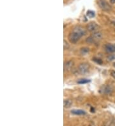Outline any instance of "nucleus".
I'll return each mask as SVG.
<instances>
[{"mask_svg":"<svg viewBox=\"0 0 115 126\" xmlns=\"http://www.w3.org/2000/svg\"><path fill=\"white\" fill-rule=\"evenodd\" d=\"M90 68V65L88 63H82L79 66V71L81 74H85L88 71Z\"/></svg>","mask_w":115,"mask_h":126,"instance_id":"nucleus-3","label":"nucleus"},{"mask_svg":"<svg viewBox=\"0 0 115 126\" xmlns=\"http://www.w3.org/2000/svg\"><path fill=\"white\" fill-rule=\"evenodd\" d=\"M72 105V100L66 99L64 101V107L66 108H70Z\"/></svg>","mask_w":115,"mask_h":126,"instance_id":"nucleus-9","label":"nucleus"},{"mask_svg":"<svg viewBox=\"0 0 115 126\" xmlns=\"http://www.w3.org/2000/svg\"><path fill=\"white\" fill-rule=\"evenodd\" d=\"M92 37L93 38L94 40H101L102 38V34L100 32H95L93 33Z\"/></svg>","mask_w":115,"mask_h":126,"instance_id":"nucleus-7","label":"nucleus"},{"mask_svg":"<svg viewBox=\"0 0 115 126\" xmlns=\"http://www.w3.org/2000/svg\"><path fill=\"white\" fill-rule=\"evenodd\" d=\"M98 5L100 8L105 11H109L111 10V6L106 0H98Z\"/></svg>","mask_w":115,"mask_h":126,"instance_id":"nucleus-2","label":"nucleus"},{"mask_svg":"<svg viewBox=\"0 0 115 126\" xmlns=\"http://www.w3.org/2000/svg\"><path fill=\"white\" fill-rule=\"evenodd\" d=\"M86 15H87L88 17H90V18H93V17H95V14L94 12H93V11L89 10L87 12V14H86Z\"/></svg>","mask_w":115,"mask_h":126,"instance_id":"nucleus-11","label":"nucleus"},{"mask_svg":"<svg viewBox=\"0 0 115 126\" xmlns=\"http://www.w3.org/2000/svg\"><path fill=\"white\" fill-rule=\"evenodd\" d=\"M63 47H64V49H68L69 48V45L68 43L67 42L66 40H64V44H63Z\"/></svg>","mask_w":115,"mask_h":126,"instance_id":"nucleus-16","label":"nucleus"},{"mask_svg":"<svg viewBox=\"0 0 115 126\" xmlns=\"http://www.w3.org/2000/svg\"><path fill=\"white\" fill-rule=\"evenodd\" d=\"M100 92L104 94H110L112 92V89L109 85H103L100 88Z\"/></svg>","mask_w":115,"mask_h":126,"instance_id":"nucleus-4","label":"nucleus"},{"mask_svg":"<svg viewBox=\"0 0 115 126\" xmlns=\"http://www.w3.org/2000/svg\"><path fill=\"white\" fill-rule=\"evenodd\" d=\"M72 113L75 115H82L86 114V112L82 110H74L72 111Z\"/></svg>","mask_w":115,"mask_h":126,"instance_id":"nucleus-8","label":"nucleus"},{"mask_svg":"<svg viewBox=\"0 0 115 126\" xmlns=\"http://www.w3.org/2000/svg\"><path fill=\"white\" fill-rule=\"evenodd\" d=\"M114 66H115V63H114Z\"/></svg>","mask_w":115,"mask_h":126,"instance_id":"nucleus-20","label":"nucleus"},{"mask_svg":"<svg viewBox=\"0 0 115 126\" xmlns=\"http://www.w3.org/2000/svg\"><path fill=\"white\" fill-rule=\"evenodd\" d=\"M72 65V62L71 61L66 62V63H65V65H64L65 69H69L71 68Z\"/></svg>","mask_w":115,"mask_h":126,"instance_id":"nucleus-10","label":"nucleus"},{"mask_svg":"<svg viewBox=\"0 0 115 126\" xmlns=\"http://www.w3.org/2000/svg\"><path fill=\"white\" fill-rule=\"evenodd\" d=\"M107 60L109 61H113L115 60V54H111V55H109L108 57H107Z\"/></svg>","mask_w":115,"mask_h":126,"instance_id":"nucleus-14","label":"nucleus"},{"mask_svg":"<svg viewBox=\"0 0 115 126\" xmlns=\"http://www.w3.org/2000/svg\"><path fill=\"white\" fill-rule=\"evenodd\" d=\"M90 81V80H88V79H81L77 81V83H79V84H84V83H88Z\"/></svg>","mask_w":115,"mask_h":126,"instance_id":"nucleus-12","label":"nucleus"},{"mask_svg":"<svg viewBox=\"0 0 115 126\" xmlns=\"http://www.w3.org/2000/svg\"><path fill=\"white\" fill-rule=\"evenodd\" d=\"M111 75L113 77L114 79H115V71L114 70H112V71H111Z\"/></svg>","mask_w":115,"mask_h":126,"instance_id":"nucleus-17","label":"nucleus"},{"mask_svg":"<svg viewBox=\"0 0 115 126\" xmlns=\"http://www.w3.org/2000/svg\"><path fill=\"white\" fill-rule=\"evenodd\" d=\"M105 50L107 53H114L115 52V44L108 43L105 45Z\"/></svg>","mask_w":115,"mask_h":126,"instance_id":"nucleus-6","label":"nucleus"},{"mask_svg":"<svg viewBox=\"0 0 115 126\" xmlns=\"http://www.w3.org/2000/svg\"><path fill=\"white\" fill-rule=\"evenodd\" d=\"M86 34V31L81 26H77L73 29L69 34V41L72 43H76L82 36Z\"/></svg>","mask_w":115,"mask_h":126,"instance_id":"nucleus-1","label":"nucleus"},{"mask_svg":"<svg viewBox=\"0 0 115 126\" xmlns=\"http://www.w3.org/2000/svg\"><path fill=\"white\" fill-rule=\"evenodd\" d=\"M91 112L93 113L95 112V109L93 108H91Z\"/></svg>","mask_w":115,"mask_h":126,"instance_id":"nucleus-19","label":"nucleus"},{"mask_svg":"<svg viewBox=\"0 0 115 126\" xmlns=\"http://www.w3.org/2000/svg\"><path fill=\"white\" fill-rule=\"evenodd\" d=\"M88 52H89V48H83L81 49V53L83 55H85Z\"/></svg>","mask_w":115,"mask_h":126,"instance_id":"nucleus-13","label":"nucleus"},{"mask_svg":"<svg viewBox=\"0 0 115 126\" xmlns=\"http://www.w3.org/2000/svg\"><path fill=\"white\" fill-rule=\"evenodd\" d=\"M93 61H94L95 63H98V64H102V61L101 59H100L94 58L93 59Z\"/></svg>","mask_w":115,"mask_h":126,"instance_id":"nucleus-15","label":"nucleus"},{"mask_svg":"<svg viewBox=\"0 0 115 126\" xmlns=\"http://www.w3.org/2000/svg\"><path fill=\"white\" fill-rule=\"evenodd\" d=\"M110 3H112V4H115V0H110Z\"/></svg>","mask_w":115,"mask_h":126,"instance_id":"nucleus-18","label":"nucleus"},{"mask_svg":"<svg viewBox=\"0 0 115 126\" xmlns=\"http://www.w3.org/2000/svg\"><path fill=\"white\" fill-rule=\"evenodd\" d=\"M98 28H99L98 25L97 24L95 23V22H90V23L87 25V29L90 31H97Z\"/></svg>","mask_w":115,"mask_h":126,"instance_id":"nucleus-5","label":"nucleus"}]
</instances>
